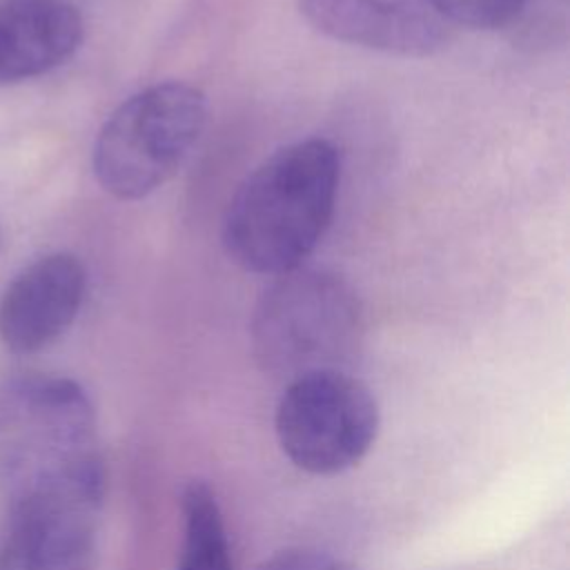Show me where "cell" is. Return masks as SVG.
<instances>
[{
  "mask_svg": "<svg viewBox=\"0 0 570 570\" xmlns=\"http://www.w3.org/2000/svg\"><path fill=\"white\" fill-rule=\"evenodd\" d=\"M0 497L7 508L105 499L96 414L76 381L27 374L0 387Z\"/></svg>",
  "mask_w": 570,
  "mask_h": 570,
  "instance_id": "obj_1",
  "label": "cell"
},
{
  "mask_svg": "<svg viewBox=\"0 0 570 570\" xmlns=\"http://www.w3.org/2000/svg\"><path fill=\"white\" fill-rule=\"evenodd\" d=\"M341 158L325 138L276 149L236 189L223 220V247L243 269L265 276L305 263L330 227Z\"/></svg>",
  "mask_w": 570,
  "mask_h": 570,
  "instance_id": "obj_2",
  "label": "cell"
},
{
  "mask_svg": "<svg viewBox=\"0 0 570 570\" xmlns=\"http://www.w3.org/2000/svg\"><path fill=\"white\" fill-rule=\"evenodd\" d=\"M363 312L356 292L338 274L296 267L278 274L252 314V347L258 365L276 376L343 370L356 354Z\"/></svg>",
  "mask_w": 570,
  "mask_h": 570,
  "instance_id": "obj_3",
  "label": "cell"
},
{
  "mask_svg": "<svg viewBox=\"0 0 570 570\" xmlns=\"http://www.w3.org/2000/svg\"><path fill=\"white\" fill-rule=\"evenodd\" d=\"M205 122L207 100L198 87L167 80L140 89L96 136L91 167L98 185L120 200L149 196L185 165Z\"/></svg>",
  "mask_w": 570,
  "mask_h": 570,
  "instance_id": "obj_4",
  "label": "cell"
},
{
  "mask_svg": "<svg viewBox=\"0 0 570 570\" xmlns=\"http://www.w3.org/2000/svg\"><path fill=\"white\" fill-rule=\"evenodd\" d=\"M379 405L365 383L345 370H321L287 381L274 430L283 454L318 476L354 468L379 434Z\"/></svg>",
  "mask_w": 570,
  "mask_h": 570,
  "instance_id": "obj_5",
  "label": "cell"
},
{
  "mask_svg": "<svg viewBox=\"0 0 570 570\" xmlns=\"http://www.w3.org/2000/svg\"><path fill=\"white\" fill-rule=\"evenodd\" d=\"M298 7L327 38L392 56H430L454 29L436 0H298Z\"/></svg>",
  "mask_w": 570,
  "mask_h": 570,
  "instance_id": "obj_6",
  "label": "cell"
},
{
  "mask_svg": "<svg viewBox=\"0 0 570 570\" xmlns=\"http://www.w3.org/2000/svg\"><path fill=\"white\" fill-rule=\"evenodd\" d=\"M87 292L78 256L53 252L36 258L0 296V341L16 354L51 345L76 321Z\"/></svg>",
  "mask_w": 570,
  "mask_h": 570,
  "instance_id": "obj_7",
  "label": "cell"
},
{
  "mask_svg": "<svg viewBox=\"0 0 570 570\" xmlns=\"http://www.w3.org/2000/svg\"><path fill=\"white\" fill-rule=\"evenodd\" d=\"M102 501L11 505L0 530V570H91Z\"/></svg>",
  "mask_w": 570,
  "mask_h": 570,
  "instance_id": "obj_8",
  "label": "cell"
},
{
  "mask_svg": "<svg viewBox=\"0 0 570 570\" xmlns=\"http://www.w3.org/2000/svg\"><path fill=\"white\" fill-rule=\"evenodd\" d=\"M85 22L67 0H0V85L38 78L82 45Z\"/></svg>",
  "mask_w": 570,
  "mask_h": 570,
  "instance_id": "obj_9",
  "label": "cell"
},
{
  "mask_svg": "<svg viewBox=\"0 0 570 570\" xmlns=\"http://www.w3.org/2000/svg\"><path fill=\"white\" fill-rule=\"evenodd\" d=\"M183 546L176 570H234L220 503L203 479L185 483L180 494Z\"/></svg>",
  "mask_w": 570,
  "mask_h": 570,
  "instance_id": "obj_10",
  "label": "cell"
},
{
  "mask_svg": "<svg viewBox=\"0 0 570 570\" xmlns=\"http://www.w3.org/2000/svg\"><path fill=\"white\" fill-rule=\"evenodd\" d=\"M532 0H436L450 24L468 29H501L512 24Z\"/></svg>",
  "mask_w": 570,
  "mask_h": 570,
  "instance_id": "obj_11",
  "label": "cell"
},
{
  "mask_svg": "<svg viewBox=\"0 0 570 570\" xmlns=\"http://www.w3.org/2000/svg\"><path fill=\"white\" fill-rule=\"evenodd\" d=\"M258 570H361L350 561L316 548H283L261 561Z\"/></svg>",
  "mask_w": 570,
  "mask_h": 570,
  "instance_id": "obj_12",
  "label": "cell"
}]
</instances>
